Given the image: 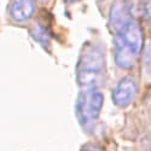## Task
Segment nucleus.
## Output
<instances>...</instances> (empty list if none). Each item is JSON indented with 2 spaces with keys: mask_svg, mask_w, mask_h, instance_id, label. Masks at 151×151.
I'll use <instances>...</instances> for the list:
<instances>
[{
  "mask_svg": "<svg viewBox=\"0 0 151 151\" xmlns=\"http://www.w3.org/2000/svg\"><path fill=\"white\" fill-rule=\"evenodd\" d=\"M145 14H146L147 19L151 21V1L146 3V5H145Z\"/></svg>",
  "mask_w": 151,
  "mask_h": 151,
  "instance_id": "9",
  "label": "nucleus"
},
{
  "mask_svg": "<svg viewBox=\"0 0 151 151\" xmlns=\"http://www.w3.org/2000/svg\"><path fill=\"white\" fill-rule=\"evenodd\" d=\"M129 19H132L129 6L124 1H117L112 5L110 10V26L115 29V32L124 26Z\"/></svg>",
  "mask_w": 151,
  "mask_h": 151,
  "instance_id": "6",
  "label": "nucleus"
},
{
  "mask_svg": "<svg viewBox=\"0 0 151 151\" xmlns=\"http://www.w3.org/2000/svg\"><path fill=\"white\" fill-rule=\"evenodd\" d=\"M30 34L37 42L41 44L45 48H47L48 41H50V35H48L47 30L45 29V27H42L40 23H35L30 28Z\"/></svg>",
  "mask_w": 151,
  "mask_h": 151,
  "instance_id": "7",
  "label": "nucleus"
},
{
  "mask_svg": "<svg viewBox=\"0 0 151 151\" xmlns=\"http://www.w3.org/2000/svg\"><path fill=\"white\" fill-rule=\"evenodd\" d=\"M104 97L98 90H86L76 100V115L81 123L87 124L96 120L103 108Z\"/></svg>",
  "mask_w": 151,
  "mask_h": 151,
  "instance_id": "3",
  "label": "nucleus"
},
{
  "mask_svg": "<svg viewBox=\"0 0 151 151\" xmlns=\"http://www.w3.org/2000/svg\"><path fill=\"white\" fill-rule=\"evenodd\" d=\"M104 67L105 60L102 47L96 44L85 46L78 63V83L86 90H96L103 82Z\"/></svg>",
  "mask_w": 151,
  "mask_h": 151,
  "instance_id": "2",
  "label": "nucleus"
},
{
  "mask_svg": "<svg viewBox=\"0 0 151 151\" xmlns=\"http://www.w3.org/2000/svg\"><path fill=\"white\" fill-rule=\"evenodd\" d=\"M39 1H40V3H42V4H45V3H47V1H48V0H39Z\"/></svg>",
  "mask_w": 151,
  "mask_h": 151,
  "instance_id": "12",
  "label": "nucleus"
},
{
  "mask_svg": "<svg viewBox=\"0 0 151 151\" xmlns=\"http://www.w3.org/2000/svg\"><path fill=\"white\" fill-rule=\"evenodd\" d=\"M68 3H75V1H79V0H65Z\"/></svg>",
  "mask_w": 151,
  "mask_h": 151,
  "instance_id": "11",
  "label": "nucleus"
},
{
  "mask_svg": "<svg viewBox=\"0 0 151 151\" xmlns=\"http://www.w3.org/2000/svg\"><path fill=\"white\" fill-rule=\"evenodd\" d=\"M9 11L15 22H27L35 12V3L34 0H12Z\"/></svg>",
  "mask_w": 151,
  "mask_h": 151,
  "instance_id": "5",
  "label": "nucleus"
},
{
  "mask_svg": "<svg viewBox=\"0 0 151 151\" xmlns=\"http://www.w3.org/2000/svg\"><path fill=\"white\" fill-rule=\"evenodd\" d=\"M138 92V83L134 79L126 76L121 79L112 91V102L119 108L128 106Z\"/></svg>",
  "mask_w": 151,
  "mask_h": 151,
  "instance_id": "4",
  "label": "nucleus"
},
{
  "mask_svg": "<svg viewBox=\"0 0 151 151\" xmlns=\"http://www.w3.org/2000/svg\"><path fill=\"white\" fill-rule=\"evenodd\" d=\"M144 47V34L140 24L129 19L122 26L114 39V58L121 69H131Z\"/></svg>",
  "mask_w": 151,
  "mask_h": 151,
  "instance_id": "1",
  "label": "nucleus"
},
{
  "mask_svg": "<svg viewBox=\"0 0 151 151\" xmlns=\"http://www.w3.org/2000/svg\"><path fill=\"white\" fill-rule=\"evenodd\" d=\"M85 151H100V150H98L97 147H93V146H91V147H87Z\"/></svg>",
  "mask_w": 151,
  "mask_h": 151,
  "instance_id": "10",
  "label": "nucleus"
},
{
  "mask_svg": "<svg viewBox=\"0 0 151 151\" xmlns=\"http://www.w3.org/2000/svg\"><path fill=\"white\" fill-rule=\"evenodd\" d=\"M144 62H145V67H146L147 71L151 73V46H147L146 50H145V58H144Z\"/></svg>",
  "mask_w": 151,
  "mask_h": 151,
  "instance_id": "8",
  "label": "nucleus"
}]
</instances>
